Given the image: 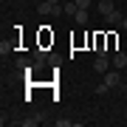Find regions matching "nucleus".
Segmentation results:
<instances>
[{
	"instance_id": "5",
	"label": "nucleus",
	"mask_w": 127,
	"mask_h": 127,
	"mask_svg": "<svg viewBox=\"0 0 127 127\" xmlns=\"http://www.w3.org/2000/svg\"><path fill=\"white\" fill-rule=\"evenodd\" d=\"M113 68H119V71L127 68V54H124V51H116V57H113Z\"/></svg>"
},
{
	"instance_id": "4",
	"label": "nucleus",
	"mask_w": 127,
	"mask_h": 127,
	"mask_svg": "<svg viewBox=\"0 0 127 127\" xmlns=\"http://www.w3.org/2000/svg\"><path fill=\"white\" fill-rule=\"evenodd\" d=\"M104 85H107V88H116V85H119V68L104 73Z\"/></svg>"
},
{
	"instance_id": "13",
	"label": "nucleus",
	"mask_w": 127,
	"mask_h": 127,
	"mask_svg": "<svg viewBox=\"0 0 127 127\" xmlns=\"http://www.w3.org/2000/svg\"><path fill=\"white\" fill-rule=\"evenodd\" d=\"M48 3H59V0H48Z\"/></svg>"
},
{
	"instance_id": "11",
	"label": "nucleus",
	"mask_w": 127,
	"mask_h": 127,
	"mask_svg": "<svg viewBox=\"0 0 127 127\" xmlns=\"http://www.w3.org/2000/svg\"><path fill=\"white\" fill-rule=\"evenodd\" d=\"M73 122H71V119H57V127H71Z\"/></svg>"
},
{
	"instance_id": "7",
	"label": "nucleus",
	"mask_w": 127,
	"mask_h": 127,
	"mask_svg": "<svg viewBox=\"0 0 127 127\" xmlns=\"http://www.w3.org/2000/svg\"><path fill=\"white\" fill-rule=\"evenodd\" d=\"M73 20H76V26H85L88 23V9H79L76 14H73Z\"/></svg>"
},
{
	"instance_id": "1",
	"label": "nucleus",
	"mask_w": 127,
	"mask_h": 127,
	"mask_svg": "<svg viewBox=\"0 0 127 127\" xmlns=\"http://www.w3.org/2000/svg\"><path fill=\"white\" fill-rule=\"evenodd\" d=\"M40 11H42V14H51V17H59V14H65V6H59V3H48V0H42Z\"/></svg>"
},
{
	"instance_id": "3",
	"label": "nucleus",
	"mask_w": 127,
	"mask_h": 127,
	"mask_svg": "<svg viewBox=\"0 0 127 127\" xmlns=\"http://www.w3.org/2000/svg\"><path fill=\"white\" fill-rule=\"evenodd\" d=\"M122 20H124V14L119 9H113L110 14H104V23H107V26H122Z\"/></svg>"
},
{
	"instance_id": "8",
	"label": "nucleus",
	"mask_w": 127,
	"mask_h": 127,
	"mask_svg": "<svg viewBox=\"0 0 127 127\" xmlns=\"http://www.w3.org/2000/svg\"><path fill=\"white\" fill-rule=\"evenodd\" d=\"M23 127H34V124H40V116H31V119H23V122H20Z\"/></svg>"
},
{
	"instance_id": "14",
	"label": "nucleus",
	"mask_w": 127,
	"mask_h": 127,
	"mask_svg": "<svg viewBox=\"0 0 127 127\" xmlns=\"http://www.w3.org/2000/svg\"><path fill=\"white\" fill-rule=\"evenodd\" d=\"M124 93H127V88H124Z\"/></svg>"
},
{
	"instance_id": "10",
	"label": "nucleus",
	"mask_w": 127,
	"mask_h": 127,
	"mask_svg": "<svg viewBox=\"0 0 127 127\" xmlns=\"http://www.w3.org/2000/svg\"><path fill=\"white\" fill-rule=\"evenodd\" d=\"M73 3H76V9H91L93 0H73Z\"/></svg>"
},
{
	"instance_id": "6",
	"label": "nucleus",
	"mask_w": 127,
	"mask_h": 127,
	"mask_svg": "<svg viewBox=\"0 0 127 127\" xmlns=\"http://www.w3.org/2000/svg\"><path fill=\"white\" fill-rule=\"evenodd\" d=\"M96 9H99V14L104 17V14H110L116 6H113V0H99V6H96Z\"/></svg>"
},
{
	"instance_id": "9",
	"label": "nucleus",
	"mask_w": 127,
	"mask_h": 127,
	"mask_svg": "<svg viewBox=\"0 0 127 127\" xmlns=\"http://www.w3.org/2000/svg\"><path fill=\"white\" fill-rule=\"evenodd\" d=\"M79 9H76V3H73V0H71V3L68 6H65V14H71V17H73V14H76Z\"/></svg>"
},
{
	"instance_id": "2",
	"label": "nucleus",
	"mask_w": 127,
	"mask_h": 127,
	"mask_svg": "<svg viewBox=\"0 0 127 127\" xmlns=\"http://www.w3.org/2000/svg\"><path fill=\"white\" fill-rule=\"evenodd\" d=\"M110 65H113V62H110L107 57H96V62H93V71H96V73H107V71H110Z\"/></svg>"
},
{
	"instance_id": "12",
	"label": "nucleus",
	"mask_w": 127,
	"mask_h": 127,
	"mask_svg": "<svg viewBox=\"0 0 127 127\" xmlns=\"http://www.w3.org/2000/svg\"><path fill=\"white\" fill-rule=\"evenodd\" d=\"M122 28H127V17H124V20H122Z\"/></svg>"
}]
</instances>
